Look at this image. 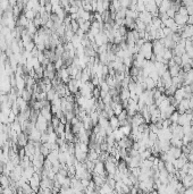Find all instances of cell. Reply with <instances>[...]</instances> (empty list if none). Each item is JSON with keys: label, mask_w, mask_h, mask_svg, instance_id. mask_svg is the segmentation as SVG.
<instances>
[{"label": "cell", "mask_w": 193, "mask_h": 194, "mask_svg": "<svg viewBox=\"0 0 193 194\" xmlns=\"http://www.w3.org/2000/svg\"><path fill=\"white\" fill-rule=\"evenodd\" d=\"M37 127L39 131H46L47 128V119L43 118L42 116H39L38 120H37Z\"/></svg>", "instance_id": "obj_1"}]
</instances>
